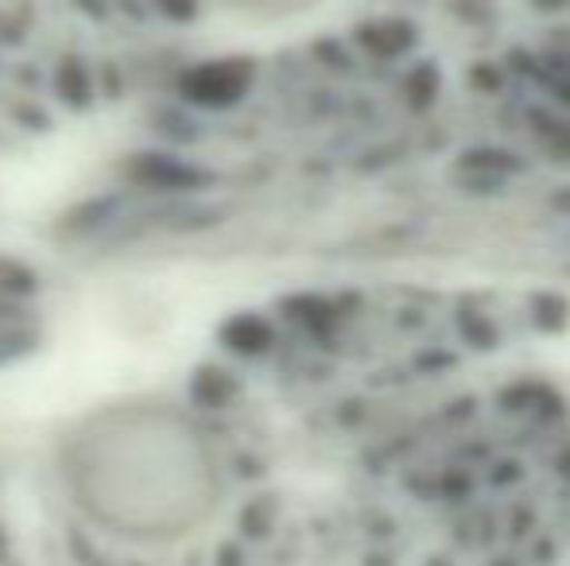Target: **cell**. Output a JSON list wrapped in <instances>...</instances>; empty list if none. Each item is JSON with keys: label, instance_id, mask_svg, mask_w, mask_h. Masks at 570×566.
<instances>
[{"label": "cell", "instance_id": "obj_1", "mask_svg": "<svg viewBox=\"0 0 570 566\" xmlns=\"http://www.w3.org/2000/svg\"><path fill=\"white\" fill-rule=\"evenodd\" d=\"M70 513L125 552H171L218 520L222 450L187 408L159 396L86 411L55 454Z\"/></svg>", "mask_w": 570, "mask_h": 566}, {"label": "cell", "instance_id": "obj_2", "mask_svg": "<svg viewBox=\"0 0 570 566\" xmlns=\"http://www.w3.org/2000/svg\"><path fill=\"white\" fill-rule=\"evenodd\" d=\"M229 4H237L240 12L268 16V20H276V16H292V12H299V8L315 4V0H229Z\"/></svg>", "mask_w": 570, "mask_h": 566}]
</instances>
